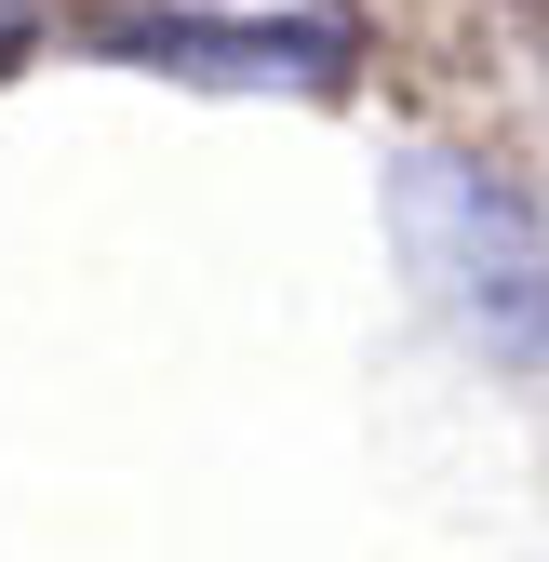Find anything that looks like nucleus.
I'll return each mask as SVG.
<instances>
[{
  "label": "nucleus",
  "mask_w": 549,
  "mask_h": 562,
  "mask_svg": "<svg viewBox=\"0 0 549 562\" xmlns=\"http://www.w3.org/2000/svg\"><path fill=\"white\" fill-rule=\"evenodd\" d=\"M402 241H416L429 295L496 348V362H549V241L483 161H416L402 175Z\"/></svg>",
  "instance_id": "nucleus-1"
},
{
  "label": "nucleus",
  "mask_w": 549,
  "mask_h": 562,
  "mask_svg": "<svg viewBox=\"0 0 549 562\" xmlns=\"http://www.w3.org/2000/svg\"><path fill=\"white\" fill-rule=\"evenodd\" d=\"M94 41L175 81H268V94L349 81V0H108Z\"/></svg>",
  "instance_id": "nucleus-2"
},
{
  "label": "nucleus",
  "mask_w": 549,
  "mask_h": 562,
  "mask_svg": "<svg viewBox=\"0 0 549 562\" xmlns=\"http://www.w3.org/2000/svg\"><path fill=\"white\" fill-rule=\"evenodd\" d=\"M14 41H27V0H0V54H14Z\"/></svg>",
  "instance_id": "nucleus-3"
}]
</instances>
